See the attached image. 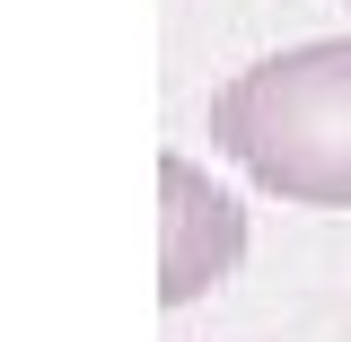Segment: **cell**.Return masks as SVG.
<instances>
[{"label":"cell","instance_id":"6da1fadb","mask_svg":"<svg viewBox=\"0 0 351 342\" xmlns=\"http://www.w3.org/2000/svg\"><path fill=\"white\" fill-rule=\"evenodd\" d=\"M211 149L299 211H351V36L246 62L211 97Z\"/></svg>","mask_w":351,"mask_h":342},{"label":"cell","instance_id":"7a4b0ae2","mask_svg":"<svg viewBox=\"0 0 351 342\" xmlns=\"http://www.w3.org/2000/svg\"><path fill=\"white\" fill-rule=\"evenodd\" d=\"M246 263V211L211 167H193L184 149L158 158V299L193 307Z\"/></svg>","mask_w":351,"mask_h":342}]
</instances>
